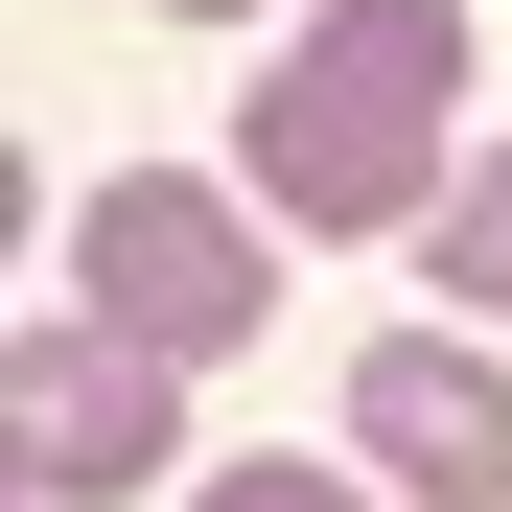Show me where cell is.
I'll return each instance as SVG.
<instances>
[{
  "label": "cell",
  "instance_id": "1",
  "mask_svg": "<svg viewBox=\"0 0 512 512\" xmlns=\"http://www.w3.org/2000/svg\"><path fill=\"white\" fill-rule=\"evenodd\" d=\"M466 0H326V24L233 94V187L280 233H443L466 187Z\"/></svg>",
  "mask_w": 512,
  "mask_h": 512
},
{
  "label": "cell",
  "instance_id": "2",
  "mask_svg": "<svg viewBox=\"0 0 512 512\" xmlns=\"http://www.w3.org/2000/svg\"><path fill=\"white\" fill-rule=\"evenodd\" d=\"M70 280H94L117 350L210 373V350H256V326H280V210H256V187H187V163H117L94 233H70Z\"/></svg>",
  "mask_w": 512,
  "mask_h": 512
},
{
  "label": "cell",
  "instance_id": "3",
  "mask_svg": "<svg viewBox=\"0 0 512 512\" xmlns=\"http://www.w3.org/2000/svg\"><path fill=\"white\" fill-rule=\"evenodd\" d=\"M0 466H24V512H117V489L187 466V373L117 350L94 303H47L24 350H0Z\"/></svg>",
  "mask_w": 512,
  "mask_h": 512
},
{
  "label": "cell",
  "instance_id": "4",
  "mask_svg": "<svg viewBox=\"0 0 512 512\" xmlns=\"http://www.w3.org/2000/svg\"><path fill=\"white\" fill-rule=\"evenodd\" d=\"M350 443H373L396 512H512V373L466 326H373L350 350Z\"/></svg>",
  "mask_w": 512,
  "mask_h": 512
},
{
  "label": "cell",
  "instance_id": "5",
  "mask_svg": "<svg viewBox=\"0 0 512 512\" xmlns=\"http://www.w3.org/2000/svg\"><path fill=\"white\" fill-rule=\"evenodd\" d=\"M419 256H443L466 326H512V140H466V187H443V233H419Z\"/></svg>",
  "mask_w": 512,
  "mask_h": 512
},
{
  "label": "cell",
  "instance_id": "6",
  "mask_svg": "<svg viewBox=\"0 0 512 512\" xmlns=\"http://www.w3.org/2000/svg\"><path fill=\"white\" fill-rule=\"evenodd\" d=\"M187 512H396V489H350V466H210Z\"/></svg>",
  "mask_w": 512,
  "mask_h": 512
},
{
  "label": "cell",
  "instance_id": "7",
  "mask_svg": "<svg viewBox=\"0 0 512 512\" xmlns=\"http://www.w3.org/2000/svg\"><path fill=\"white\" fill-rule=\"evenodd\" d=\"M163 24H256V0H163Z\"/></svg>",
  "mask_w": 512,
  "mask_h": 512
}]
</instances>
